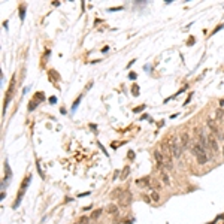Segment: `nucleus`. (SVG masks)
Wrapping results in <instances>:
<instances>
[{"label":"nucleus","mask_w":224,"mask_h":224,"mask_svg":"<svg viewBox=\"0 0 224 224\" xmlns=\"http://www.w3.org/2000/svg\"><path fill=\"white\" fill-rule=\"evenodd\" d=\"M50 102H51V103H57V97H51Z\"/></svg>","instance_id":"nucleus-22"},{"label":"nucleus","mask_w":224,"mask_h":224,"mask_svg":"<svg viewBox=\"0 0 224 224\" xmlns=\"http://www.w3.org/2000/svg\"><path fill=\"white\" fill-rule=\"evenodd\" d=\"M129 158H130V160H133V158H135V153H133V151H129Z\"/></svg>","instance_id":"nucleus-20"},{"label":"nucleus","mask_w":224,"mask_h":224,"mask_svg":"<svg viewBox=\"0 0 224 224\" xmlns=\"http://www.w3.org/2000/svg\"><path fill=\"white\" fill-rule=\"evenodd\" d=\"M206 124H208V127L211 129V131H212V133L215 135L217 138H220V139H224V135H223V133H221V131H220V129L217 127V124H215V123H214V120H208V121H206Z\"/></svg>","instance_id":"nucleus-5"},{"label":"nucleus","mask_w":224,"mask_h":224,"mask_svg":"<svg viewBox=\"0 0 224 224\" xmlns=\"http://www.w3.org/2000/svg\"><path fill=\"white\" fill-rule=\"evenodd\" d=\"M208 140H209V148H211L214 153H218V144H217L215 138H214L212 135H209V136H208Z\"/></svg>","instance_id":"nucleus-6"},{"label":"nucleus","mask_w":224,"mask_h":224,"mask_svg":"<svg viewBox=\"0 0 224 224\" xmlns=\"http://www.w3.org/2000/svg\"><path fill=\"white\" fill-rule=\"evenodd\" d=\"M191 151H193V154L196 155V160H197L199 164H206L208 163L209 157H208V154H206V149L202 147L197 140L191 145Z\"/></svg>","instance_id":"nucleus-1"},{"label":"nucleus","mask_w":224,"mask_h":224,"mask_svg":"<svg viewBox=\"0 0 224 224\" xmlns=\"http://www.w3.org/2000/svg\"><path fill=\"white\" fill-rule=\"evenodd\" d=\"M19 12H21V14H19L21 19H24V17H26V14H24V12H26V6H24V5H23V6H19Z\"/></svg>","instance_id":"nucleus-12"},{"label":"nucleus","mask_w":224,"mask_h":224,"mask_svg":"<svg viewBox=\"0 0 224 224\" xmlns=\"http://www.w3.org/2000/svg\"><path fill=\"white\" fill-rule=\"evenodd\" d=\"M88 221H90L88 217H82V218L79 220V224H88Z\"/></svg>","instance_id":"nucleus-16"},{"label":"nucleus","mask_w":224,"mask_h":224,"mask_svg":"<svg viewBox=\"0 0 224 224\" xmlns=\"http://www.w3.org/2000/svg\"><path fill=\"white\" fill-rule=\"evenodd\" d=\"M223 155H224V147H223Z\"/></svg>","instance_id":"nucleus-23"},{"label":"nucleus","mask_w":224,"mask_h":224,"mask_svg":"<svg viewBox=\"0 0 224 224\" xmlns=\"http://www.w3.org/2000/svg\"><path fill=\"white\" fill-rule=\"evenodd\" d=\"M131 91H133V94H139V88H136V87H133Z\"/></svg>","instance_id":"nucleus-21"},{"label":"nucleus","mask_w":224,"mask_h":224,"mask_svg":"<svg viewBox=\"0 0 224 224\" xmlns=\"http://www.w3.org/2000/svg\"><path fill=\"white\" fill-rule=\"evenodd\" d=\"M144 108H145L144 105H142V106H139V108H135V112H142V111H144Z\"/></svg>","instance_id":"nucleus-19"},{"label":"nucleus","mask_w":224,"mask_h":224,"mask_svg":"<svg viewBox=\"0 0 224 224\" xmlns=\"http://www.w3.org/2000/svg\"><path fill=\"white\" fill-rule=\"evenodd\" d=\"M14 85H15V76H12V81H11V85L8 88V93H6V99H5V103H3V109L6 111V108H8L9 102H11V99H12V93H14Z\"/></svg>","instance_id":"nucleus-3"},{"label":"nucleus","mask_w":224,"mask_h":224,"mask_svg":"<svg viewBox=\"0 0 224 224\" xmlns=\"http://www.w3.org/2000/svg\"><path fill=\"white\" fill-rule=\"evenodd\" d=\"M154 157H155V162H157V164H158V167H160V170H162V169H163V154H162L160 151H155Z\"/></svg>","instance_id":"nucleus-8"},{"label":"nucleus","mask_w":224,"mask_h":224,"mask_svg":"<svg viewBox=\"0 0 224 224\" xmlns=\"http://www.w3.org/2000/svg\"><path fill=\"white\" fill-rule=\"evenodd\" d=\"M151 197H153V200H155V202H157V200L160 199V196L157 194V191H153V193H151Z\"/></svg>","instance_id":"nucleus-18"},{"label":"nucleus","mask_w":224,"mask_h":224,"mask_svg":"<svg viewBox=\"0 0 224 224\" xmlns=\"http://www.w3.org/2000/svg\"><path fill=\"white\" fill-rule=\"evenodd\" d=\"M78 224H79V223H78Z\"/></svg>","instance_id":"nucleus-24"},{"label":"nucleus","mask_w":224,"mask_h":224,"mask_svg":"<svg viewBox=\"0 0 224 224\" xmlns=\"http://www.w3.org/2000/svg\"><path fill=\"white\" fill-rule=\"evenodd\" d=\"M179 139H181L182 149H185V148H188V147H190V139H188V135H187V133H181Z\"/></svg>","instance_id":"nucleus-7"},{"label":"nucleus","mask_w":224,"mask_h":224,"mask_svg":"<svg viewBox=\"0 0 224 224\" xmlns=\"http://www.w3.org/2000/svg\"><path fill=\"white\" fill-rule=\"evenodd\" d=\"M102 212H103V211H102V209H96V211H93V214H91V218H93V220H97V218H99V217L102 215Z\"/></svg>","instance_id":"nucleus-10"},{"label":"nucleus","mask_w":224,"mask_h":224,"mask_svg":"<svg viewBox=\"0 0 224 224\" xmlns=\"http://www.w3.org/2000/svg\"><path fill=\"white\" fill-rule=\"evenodd\" d=\"M120 191H121L120 188H115V190H114V191H112V197L118 199V197H120V196H121V194H120Z\"/></svg>","instance_id":"nucleus-13"},{"label":"nucleus","mask_w":224,"mask_h":224,"mask_svg":"<svg viewBox=\"0 0 224 224\" xmlns=\"http://www.w3.org/2000/svg\"><path fill=\"white\" fill-rule=\"evenodd\" d=\"M37 105H39V100H36V99L35 100H32V102L28 103V109H30V111H35V108Z\"/></svg>","instance_id":"nucleus-11"},{"label":"nucleus","mask_w":224,"mask_h":224,"mask_svg":"<svg viewBox=\"0 0 224 224\" xmlns=\"http://www.w3.org/2000/svg\"><path fill=\"white\" fill-rule=\"evenodd\" d=\"M108 211H109V214H115V212H117V206H115V205H111V206L108 208Z\"/></svg>","instance_id":"nucleus-15"},{"label":"nucleus","mask_w":224,"mask_h":224,"mask_svg":"<svg viewBox=\"0 0 224 224\" xmlns=\"http://www.w3.org/2000/svg\"><path fill=\"white\" fill-rule=\"evenodd\" d=\"M160 172H162V178H163V184H164V185H170V179H169V176L166 175V172H164L163 169H162Z\"/></svg>","instance_id":"nucleus-9"},{"label":"nucleus","mask_w":224,"mask_h":224,"mask_svg":"<svg viewBox=\"0 0 224 224\" xmlns=\"http://www.w3.org/2000/svg\"><path fill=\"white\" fill-rule=\"evenodd\" d=\"M79 102H81V96L78 97V99H76V100H75V102H73V106H72V109H73V111L76 109V106H78V105H79Z\"/></svg>","instance_id":"nucleus-17"},{"label":"nucleus","mask_w":224,"mask_h":224,"mask_svg":"<svg viewBox=\"0 0 224 224\" xmlns=\"http://www.w3.org/2000/svg\"><path fill=\"white\" fill-rule=\"evenodd\" d=\"M170 154L175 158H181L182 155V145L178 142V138L172 139V144H170Z\"/></svg>","instance_id":"nucleus-2"},{"label":"nucleus","mask_w":224,"mask_h":224,"mask_svg":"<svg viewBox=\"0 0 224 224\" xmlns=\"http://www.w3.org/2000/svg\"><path fill=\"white\" fill-rule=\"evenodd\" d=\"M30 181H32V176H26V178H24V182H23V185H21V191H19V196H18L17 200H15V203H14V208H17L18 205H19V202H21V197H23V194H24V191H26L27 185L30 184Z\"/></svg>","instance_id":"nucleus-4"},{"label":"nucleus","mask_w":224,"mask_h":224,"mask_svg":"<svg viewBox=\"0 0 224 224\" xmlns=\"http://www.w3.org/2000/svg\"><path fill=\"white\" fill-rule=\"evenodd\" d=\"M129 173H130V167H124V170H123V175H121V178L124 179V178H126V176H127Z\"/></svg>","instance_id":"nucleus-14"}]
</instances>
